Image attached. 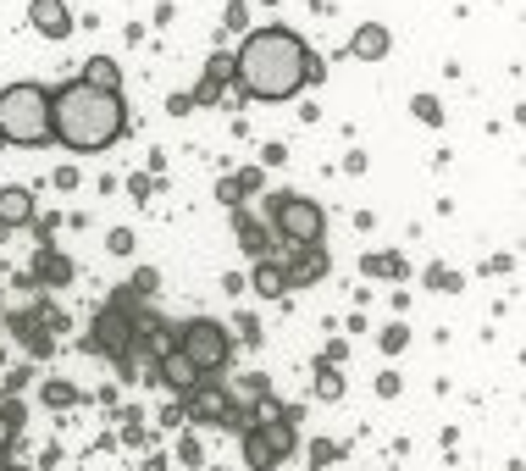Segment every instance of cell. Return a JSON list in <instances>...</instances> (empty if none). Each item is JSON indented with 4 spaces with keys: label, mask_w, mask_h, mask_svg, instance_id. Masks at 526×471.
<instances>
[{
    "label": "cell",
    "mask_w": 526,
    "mask_h": 471,
    "mask_svg": "<svg viewBox=\"0 0 526 471\" xmlns=\"http://www.w3.org/2000/svg\"><path fill=\"white\" fill-rule=\"evenodd\" d=\"M216 200H222V206H233V211H239V200H244V194L233 189V178H222V183H216Z\"/></svg>",
    "instance_id": "30"
},
{
    "label": "cell",
    "mask_w": 526,
    "mask_h": 471,
    "mask_svg": "<svg viewBox=\"0 0 526 471\" xmlns=\"http://www.w3.org/2000/svg\"><path fill=\"white\" fill-rule=\"evenodd\" d=\"M427 283H432V289H460V272H449V266H432Z\"/></svg>",
    "instance_id": "27"
},
{
    "label": "cell",
    "mask_w": 526,
    "mask_h": 471,
    "mask_svg": "<svg viewBox=\"0 0 526 471\" xmlns=\"http://www.w3.org/2000/svg\"><path fill=\"white\" fill-rule=\"evenodd\" d=\"M128 133V106L111 89H89L84 78L50 89V139L72 156H95L111 150Z\"/></svg>",
    "instance_id": "2"
},
{
    "label": "cell",
    "mask_w": 526,
    "mask_h": 471,
    "mask_svg": "<svg viewBox=\"0 0 526 471\" xmlns=\"http://www.w3.org/2000/svg\"><path fill=\"white\" fill-rule=\"evenodd\" d=\"M178 460H183V466H200V444H194V438H183V449H178Z\"/></svg>",
    "instance_id": "33"
},
{
    "label": "cell",
    "mask_w": 526,
    "mask_h": 471,
    "mask_svg": "<svg viewBox=\"0 0 526 471\" xmlns=\"http://www.w3.org/2000/svg\"><path fill=\"white\" fill-rule=\"evenodd\" d=\"M338 455H344V449H338V444H327V438H316V444H311V466H333Z\"/></svg>",
    "instance_id": "26"
},
{
    "label": "cell",
    "mask_w": 526,
    "mask_h": 471,
    "mask_svg": "<svg viewBox=\"0 0 526 471\" xmlns=\"http://www.w3.org/2000/svg\"><path fill=\"white\" fill-rule=\"evenodd\" d=\"M377 394L394 399V394H399V372H383V377H377Z\"/></svg>",
    "instance_id": "32"
},
{
    "label": "cell",
    "mask_w": 526,
    "mask_h": 471,
    "mask_svg": "<svg viewBox=\"0 0 526 471\" xmlns=\"http://www.w3.org/2000/svg\"><path fill=\"white\" fill-rule=\"evenodd\" d=\"M288 455H294V422L288 416L244 427V466L250 471H277Z\"/></svg>",
    "instance_id": "6"
},
{
    "label": "cell",
    "mask_w": 526,
    "mask_h": 471,
    "mask_svg": "<svg viewBox=\"0 0 526 471\" xmlns=\"http://www.w3.org/2000/svg\"><path fill=\"white\" fill-rule=\"evenodd\" d=\"M0 471H34V466H0Z\"/></svg>",
    "instance_id": "36"
},
{
    "label": "cell",
    "mask_w": 526,
    "mask_h": 471,
    "mask_svg": "<svg viewBox=\"0 0 526 471\" xmlns=\"http://www.w3.org/2000/svg\"><path fill=\"white\" fill-rule=\"evenodd\" d=\"M388 50H394V34H388L383 23H360L355 39H349V56L355 61H383Z\"/></svg>",
    "instance_id": "13"
},
{
    "label": "cell",
    "mask_w": 526,
    "mask_h": 471,
    "mask_svg": "<svg viewBox=\"0 0 526 471\" xmlns=\"http://www.w3.org/2000/svg\"><path fill=\"white\" fill-rule=\"evenodd\" d=\"M39 394H45V405H56V411H67V405H78V388H72V383H61V377H50V383L39 388Z\"/></svg>",
    "instance_id": "20"
},
{
    "label": "cell",
    "mask_w": 526,
    "mask_h": 471,
    "mask_svg": "<svg viewBox=\"0 0 526 471\" xmlns=\"http://www.w3.org/2000/svg\"><path fill=\"white\" fill-rule=\"evenodd\" d=\"M28 283H50V289H61V283H72V261L45 244V250L34 255V272H28Z\"/></svg>",
    "instance_id": "14"
},
{
    "label": "cell",
    "mask_w": 526,
    "mask_h": 471,
    "mask_svg": "<svg viewBox=\"0 0 526 471\" xmlns=\"http://www.w3.org/2000/svg\"><path fill=\"white\" fill-rule=\"evenodd\" d=\"M360 272H366V278H405V255H366Z\"/></svg>",
    "instance_id": "19"
},
{
    "label": "cell",
    "mask_w": 526,
    "mask_h": 471,
    "mask_svg": "<svg viewBox=\"0 0 526 471\" xmlns=\"http://www.w3.org/2000/svg\"><path fill=\"white\" fill-rule=\"evenodd\" d=\"M128 294H156V272H139V278L128 283Z\"/></svg>",
    "instance_id": "31"
},
{
    "label": "cell",
    "mask_w": 526,
    "mask_h": 471,
    "mask_svg": "<svg viewBox=\"0 0 526 471\" xmlns=\"http://www.w3.org/2000/svg\"><path fill=\"white\" fill-rule=\"evenodd\" d=\"M144 471H167V460H150V466H144Z\"/></svg>",
    "instance_id": "35"
},
{
    "label": "cell",
    "mask_w": 526,
    "mask_h": 471,
    "mask_svg": "<svg viewBox=\"0 0 526 471\" xmlns=\"http://www.w3.org/2000/svg\"><path fill=\"white\" fill-rule=\"evenodd\" d=\"M172 344H178V350L189 355V366H194L200 377L222 372V366L233 361V333H228L222 322H211V316H194V322H183Z\"/></svg>",
    "instance_id": "4"
},
{
    "label": "cell",
    "mask_w": 526,
    "mask_h": 471,
    "mask_svg": "<svg viewBox=\"0 0 526 471\" xmlns=\"http://www.w3.org/2000/svg\"><path fill=\"white\" fill-rule=\"evenodd\" d=\"M410 344V333H405V322H394V327H383V355H399Z\"/></svg>",
    "instance_id": "23"
},
{
    "label": "cell",
    "mask_w": 526,
    "mask_h": 471,
    "mask_svg": "<svg viewBox=\"0 0 526 471\" xmlns=\"http://www.w3.org/2000/svg\"><path fill=\"white\" fill-rule=\"evenodd\" d=\"M233 78V56H211V67H205V78H200V89H194V106H216L222 100V84Z\"/></svg>",
    "instance_id": "15"
},
{
    "label": "cell",
    "mask_w": 526,
    "mask_h": 471,
    "mask_svg": "<svg viewBox=\"0 0 526 471\" xmlns=\"http://www.w3.org/2000/svg\"><path fill=\"white\" fill-rule=\"evenodd\" d=\"M233 78L250 100H266V106H283L299 89L322 78V61L311 56V45L294 34V28H250L233 56Z\"/></svg>",
    "instance_id": "1"
},
{
    "label": "cell",
    "mask_w": 526,
    "mask_h": 471,
    "mask_svg": "<svg viewBox=\"0 0 526 471\" xmlns=\"http://www.w3.org/2000/svg\"><path fill=\"white\" fill-rule=\"evenodd\" d=\"M167 111H172V117H183V111H194V100H189V95H172Z\"/></svg>",
    "instance_id": "34"
},
{
    "label": "cell",
    "mask_w": 526,
    "mask_h": 471,
    "mask_svg": "<svg viewBox=\"0 0 526 471\" xmlns=\"http://www.w3.org/2000/svg\"><path fill=\"white\" fill-rule=\"evenodd\" d=\"M261 183H266V172H261V167H244L239 178H233V189H239V194H261Z\"/></svg>",
    "instance_id": "25"
},
{
    "label": "cell",
    "mask_w": 526,
    "mask_h": 471,
    "mask_svg": "<svg viewBox=\"0 0 526 471\" xmlns=\"http://www.w3.org/2000/svg\"><path fill=\"white\" fill-rule=\"evenodd\" d=\"M233 228H239V244H244V255H250V261L272 255V228H266V222H255L250 211H239V217H233Z\"/></svg>",
    "instance_id": "16"
},
{
    "label": "cell",
    "mask_w": 526,
    "mask_h": 471,
    "mask_svg": "<svg viewBox=\"0 0 526 471\" xmlns=\"http://www.w3.org/2000/svg\"><path fill=\"white\" fill-rule=\"evenodd\" d=\"M28 23H34V34H45V39H67L72 34L67 0H28Z\"/></svg>",
    "instance_id": "11"
},
{
    "label": "cell",
    "mask_w": 526,
    "mask_h": 471,
    "mask_svg": "<svg viewBox=\"0 0 526 471\" xmlns=\"http://www.w3.org/2000/svg\"><path fill=\"white\" fill-rule=\"evenodd\" d=\"M106 250H111V255H133V228H117V233L106 239Z\"/></svg>",
    "instance_id": "29"
},
{
    "label": "cell",
    "mask_w": 526,
    "mask_h": 471,
    "mask_svg": "<svg viewBox=\"0 0 526 471\" xmlns=\"http://www.w3.org/2000/svg\"><path fill=\"white\" fill-rule=\"evenodd\" d=\"M316 394H322V399H338V394H344V377H338L333 366H322V372H316Z\"/></svg>",
    "instance_id": "22"
},
{
    "label": "cell",
    "mask_w": 526,
    "mask_h": 471,
    "mask_svg": "<svg viewBox=\"0 0 526 471\" xmlns=\"http://www.w3.org/2000/svg\"><path fill=\"white\" fill-rule=\"evenodd\" d=\"M0 139L39 150L50 145V89L45 84H6L0 89Z\"/></svg>",
    "instance_id": "3"
},
{
    "label": "cell",
    "mask_w": 526,
    "mask_h": 471,
    "mask_svg": "<svg viewBox=\"0 0 526 471\" xmlns=\"http://www.w3.org/2000/svg\"><path fill=\"white\" fill-rule=\"evenodd\" d=\"M133 333H139V316H128V294H117V300L95 316V333L84 339V350L89 355H111V361H117V355H128Z\"/></svg>",
    "instance_id": "7"
},
{
    "label": "cell",
    "mask_w": 526,
    "mask_h": 471,
    "mask_svg": "<svg viewBox=\"0 0 526 471\" xmlns=\"http://www.w3.org/2000/svg\"><path fill=\"white\" fill-rule=\"evenodd\" d=\"M250 289L266 294V300H277V294H288V278H283V261H272V255H261L250 272Z\"/></svg>",
    "instance_id": "17"
},
{
    "label": "cell",
    "mask_w": 526,
    "mask_h": 471,
    "mask_svg": "<svg viewBox=\"0 0 526 471\" xmlns=\"http://www.w3.org/2000/svg\"><path fill=\"white\" fill-rule=\"evenodd\" d=\"M222 23H228L233 34H239V28H250V6H239V0H233L228 12H222Z\"/></svg>",
    "instance_id": "28"
},
{
    "label": "cell",
    "mask_w": 526,
    "mask_h": 471,
    "mask_svg": "<svg viewBox=\"0 0 526 471\" xmlns=\"http://www.w3.org/2000/svg\"><path fill=\"white\" fill-rule=\"evenodd\" d=\"M183 416L200 422V427H228V422H239V399H233V388L200 377V383L183 394Z\"/></svg>",
    "instance_id": "8"
},
{
    "label": "cell",
    "mask_w": 526,
    "mask_h": 471,
    "mask_svg": "<svg viewBox=\"0 0 526 471\" xmlns=\"http://www.w3.org/2000/svg\"><path fill=\"white\" fill-rule=\"evenodd\" d=\"M17 427H23V405H6V411H0V444L17 438Z\"/></svg>",
    "instance_id": "24"
},
{
    "label": "cell",
    "mask_w": 526,
    "mask_h": 471,
    "mask_svg": "<svg viewBox=\"0 0 526 471\" xmlns=\"http://www.w3.org/2000/svg\"><path fill=\"white\" fill-rule=\"evenodd\" d=\"M272 233L283 244H322L327 239V211L316 206V200H305V194H277L272 200Z\"/></svg>",
    "instance_id": "5"
},
{
    "label": "cell",
    "mask_w": 526,
    "mask_h": 471,
    "mask_svg": "<svg viewBox=\"0 0 526 471\" xmlns=\"http://www.w3.org/2000/svg\"><path fill=\"white\" fill-rule=\"evenodd\" d=\"M410 111H416L421 122H432V128H438V122H443V106H438V95H416V100H410Z\"/></svg>",
    "instance_id": "21"
},
{
    "label": "cell",
    "mask_w": 526,
    "mask_h": 471,
    "mask_svg": "<svg viewBox=\"0 0 526 471\" xmlns=\"http://www.w3.org/2000/svg\"><path fill=\"white\" fill-rule=\"evenodd\" d=\"M283 278H288V289H311V283H322L327 278V250L322 244H299L294 261L283 266Z\"/></svg>",
    "instance_id": "9"
},
{
    "label": "cell",
    "mask_w": 526,
    "mask_h": 471,
    "mask_svg": "<svg viewBox=\"0 0 526 471\" xmlns=\"http://www.w3.org/2000/svg\"><path fill=\"white\" fill-rule=\"evenodd\" d=\"M78 78H84L89 89H111V95H122V67H117L111 56H89Z\"/></svg>",
    "instance_id": "18"
},
{
    "label": "cell",
    "mask_w": 526,
    "mask_h": 471,
    "mask_svg": "<svg viewBox=\"0 0 526 471\" xmlns=\"http://www.w3.org/2000/svg\"><path fill=\"white\" fill-rule=\"evenodd\" d=\"M34 222V189H23V183H6L0 189V228H28Z\"/></svg>",
    "instance_id": "12"
},
{
    "label": "cell",
    "mask_w": 526,
    "mask_h": 471,
    "mask_svg": "<svg viewBox=\"0 0 526 471\" xmlns=\"http://www.w3.org/2000/svg\"><path fill=\"white\" fill-rule=\"evenodd\" d=\"M156 383H167L172 394H189V388L200 383V372L189 366V355H183L178 344H167V350L156 355Z\"/></svg>",
    "instance_id": "10"
},
{
    "label": "cell",
    "mask_w": 526,
    "mask_h": 471,
    "mask_svg": "<svg viewBox=\"0 0 526 471\" xmlns=\"http://www.w3.org/2000/svg\"><path fill=\"white\" fill-rule=\"evenodd\" d=\"M261 6H277V0H261Z\"/></svg>",
    "instance_id": "37"
}]
</instances>
